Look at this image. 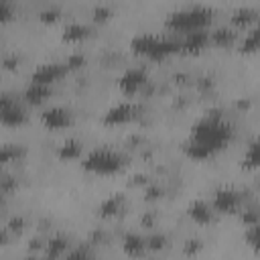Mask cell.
<instances>
[{
    "label": "cell",
    "instance_id": "1",
    "mask_svg": "<svg viewBox=\"0 0 260 260\" xmlns=\"http://www.w3.org/2000/svg\"><path fill=\"white\" fill-rule=\"evenodd\" d=\"M232 122H228L219 110H209L193 124L191 134L183 144V152L193 160H205L219 152L232 140Z\"/></svg>",
    "mask_w": 260,
    "mask_h": 260
},
{
    "label": "cell",
    "instance_id": "2",
    "mask_svg": "<svg viewBox=\"0 0 260 260\" xmlns=\"http://www.w3.org/2000/svg\"><path fill=\"white\" fill-rule=\"evenodd\" d=\"M130 49L136 55H142L150 61H162V59L171 57L173 53H181V39L140 32L130 41Z\"/></svg>",
    "mask_w": 260,
    "mask_h": 260
},
{
    "label": "cell",
    "instance_id": "3",
    "mask_svg": "<svg viewBox=\"0 0 260 260\" xmlns=\"http://www.w3.org/2000/svg\"><path fill=\"white\" fill-rule=\"evenodd\" d=\"M211 20H213V10L211 8H207V6H189V8H183V10L171 12L165 20V26L171 32L187 35V32H193V30L207 28L211 24Z\"/></svg>",
    "mask_w": 260,
    "mask_h": 260
},
{
    "label": "cell",
    "instance_id": "4",
    "mask_svg": "<svg viewBox=\"0 0 260 260\" xmlns=\"http://www.w3.org/2000/svg\"><path fill=\"white\" fill-rule=\"evenodd\" d=\"M83 171L100 175V177H108V175H116L126 167V158L122 152L114 150V148H93L91 152H87V156L81 160Z\"/></svg>",
    "mask_w": 260,
    "mask_h": 260
},
{
    "label": "cell",
    "instance_id": "5",
    "mask_svg": "<svg viewBox=\"0 0 260 260\" xmlns=\"http://www.w3.org/2000/svg\"><path fill=\"white\" fill-rule=\"evenodd\" d=\"M244 193L236 187H221L213 193L211 205L217 213H238L244 203Z\"/></svg>",
    "mask_w": 260,
    "mask_h": 260
},
{
    "label": "cell",
    "instance_id": "6",
    "mask_svg": "<svg viewBox=\"0 0 260 260\" xmlns=\"http://www.w3.org/2000/svg\"><path fill=\"white\" fill-rule=\"evenodd\" d=\"M146 81H148V77H146V71L142 67H130L118 77V87L122 93L134 95L146 85Z\"/></svg>",
    "mask_w": 260,
    "mask_h": 260
},
{
    "label": "cell",
    "instance_id": "7",
    "mask_svg": "<svg viewBox=\"0 0 260 260\" xmlns=\"http://www.w3.org/2000/svg\"><path fill=\"white\" fill-rule=\"evenodd\" d=\"M138 106H134V104H130V102H122V104H116L114 108H110L106 114H104V118H102V122L106 124V126H120V124H128V122H132L136 116H138Z\"/></svg>",
    "mask_w": 260,
    "mask_h": 260
},
{
    "label": "cell",
    "instance_id": "8",
    "mask_svg": "<svg viewBox=\"0 0 260 260\" xmlns=\"http://www.w3.org/2000/svg\"><path fill=\"white\" fill-rule=\"evenodd\" d=\"M2 124L4 126H20L26 122V110L8 93L2 95Z\"/></svg>",
    "mask_w": 260,
    "mask_h": 260
},
{
    "label": "cell",
    "instance_id": "9",
    "mask_svg": "<svg viewBox=\"0 0 260 260\" xmlns=\"http://www.w3.org/2000/svg\"><path fill=\"white\" fill-rule=\"evenodd\" d=\"M41 122H43V126L49 128V130H61V128L71 126V122H73V114H71L67 108L53 106V108L43 110V114H41Z\"/></svg>",
    "mask_w": 260,
    "mask_h": 260
},
{
    "label": "cell",
    "instance_id": "10",
    "mask_svg": "<svg viewBox=\"0 0 260 260\" xmlns=\"http://www.w3.org/2000/svg\"><path fill=\"white\" fill-rule=\"evenodd\" d=\"M67 71H69V69H67L65 63H43V65H39V67L30 73V81L51 85V83L59 81Z\"/></svg>",
    "mask_w": 260,
    "mask_h": 260
},
{
    "label": "cell",
    "instance_id": "11",
    "mask_svg": "<svg viewBox=\"0 0 260 260\" xmlns=\"http://www.w3.org/2000/svg\"><path fill=\"white\" fill-rule=\"evenodd\" d=\"M209 43H211V39H209L207 28L187 32V35H183V39H181V53H185V55L201 53Z\"/></svg>",
    "mask_w": 260,
    "mask_h": 260
},
{
    "label": "cell",
    "instance_id": "12",
    "mask_svg": "<svg viewBox=\"0 0 260 260\" xmlns=\"http://www.w3.org/2000/svg\"><path fill=\"white\" fill-rule=\"evenodd\" d=\"M213 205L205 199H193L189 205H187V215L191 221H195L197 225H209L213 221Z\"/></svg>",
    "mask_w": 260,
    "mask_h": 260
},
{
    "label": "cell",
    "instance_id": "13",
    "mask_svg": "<svg viewBox=\"0 0 260 260\" xmlns=\"http://www.w3.org/2000/svg\"><path fill=\"white\" fill-rule=\"evenodd\" d=\"M124 209H126V197H124V193H112V195H108V197L100 203L98 215H100L102 219H114V217L122 215Z\"/></svg>",
    "mask_w": 260,
    "mask_h": 260
},
{
    "label": "cell",
    "instance_id": "14",
    "mask_svg": "<svg viewBox=\"0 0 260 260\" xmlns=\"http://www.w3.org/2000/svg\"><path fill=\"white\" fill-rule=\"evenodd\" d=\"M122 250H124L126 256H134V258L144 256L146 250H148L146 238L140 236V234H136V232H130V234H126L124 240H122Z\"/></svg>",
    "mask_w": 260,
    "mask_h": 260
},
{
    "label": "cell",
    "instance_id": "15",
    "mask_svg": "<svg viewBox=\"0 0 260 260\" xmlns=\"http://www.w3.org/2000/svg\"><path fill=\"white\" fill-rule=\"evenodd\" d=\"M49 95H51V85H45V83L30 81V83L26 85V89H24V102H26V104H32V106L43 104Z\"/></svg>",
    "mask_w": 260,
    "mask_h": 260
},
{
    "label": "cell",
    "instance_id": "16",
    "mask_svg": "<svg viewBox=\"0 0 260 260\" xmlns=\"http://www.w3.org/2000/svg\"><path fill=\"white\" fill-rule=\"evenodd\" d=\"M69 252V240L65 236H53L45 242V248H43V254L47 258H61V256H67Z\"/></svg>",
    "mask_w": 260,
    "mask_h": 260
},
{
    "label": "cell",
    "instance_id": "17",
    "mask_svg": "<svg viewBox=\"0 0 260 260\" xmlns=\"http://www.w3.org/2000/svg\"><path fill=\"white\" fill-rule=\"evenodd\" d=\"M254 22H258V10L250 8V6H242L238 10L232 12V24L238 28H248Z\"/></svg>",
    "mask_w": 260,
    "mask_h": 260
},
{
    "label": "cell",
    "instance_id": "18",
    "mask_svg": "<svg viewBox=\"0 0 260 260\" xmlns=\"http://www.w3.org/2000/svg\"><path fill=\"white\" fill-rule=\"evenodd\" d=\"M89 26L87 24H81V22H71L65 26L63 30V41L67 43H79V41H85L89 37Z\"/></svg>",
    "mask_w": 260,
    "mask_h": 260
},
{
    "label": "cell",
    "instance_id": "19",
    "mask_svg": "<svg viewBox=\"0 0 260 260\" xmlns=\"http://www.w3.org/2000/svg\"><path fill=\"white\" fill-rule=\"evenodd\" d=\"M81 152H83V144L77 138H69V140L61 142V146L57 150L59 158H63V160H75L81 156Z\"/></svg>",
    "mask_w": 260,
    "mask_h": 260
},
{
    "label": "cell",
    "instance_id": "20",
    "mask_svg": "<svg viewBox=\"0 0 260 260\" xmlns=\"http://www.w3.org/2000/svg\"><path fill=\"white\" fill-rule=\"evenodd\" d=\"M209 39L215 47H230L236 41V30L232 26H217L209 32Z\"/></svg>",
    "mask_w": 260,
    "mask_h": 260
},
{
    "label": "cell",
    "instance_id": "21",
    "mask_svg": "<svg viewBox=\"0 0 260 260\" xmlns=\"http://www.w3.org/2000/svg\"><path fill=\"white\" fill-rule=\"evenodd\" d=\"M242 167L244 169H260V136L250 142L242 156Z\"/></svg>",
    "mask_w": 260,
    "mask_h": 260
},
{
    "label": "cell",
    "instance_id": "22",
    "mask_svg": "<svg viewBox=\"0 0 260 260\" xmlns=\"http://www.w3.org/2000/svg\"><path fill=\"white\" fill-rule=\"evenodd\" d=\"M258 51H260V26H254L240 41V53H258Z\"/></svg>",
    "mask_w": 260,
    "mask_h": 260
},
{
    "label": "cell",
    "instance_id": "23",
    "mask_svg": "<svg viewBox=\"0 0 260 260\" xmlns=\"http://www.w3.org/2000/svg\"><path fill=\"white\" fill-rule=\"evenodd\" d=\"M244 238H246V244L252 248V252L260 256V221H256L252 225H246Z\"/></svg>",
    "mask_w": 260,
    "mask_h": 260
},
{
    "label": "cell",
    "instance_id": "24",
    "mask_svg": "<svg viewBox=\"0 0 260 260\" xmlns=\"http://www.w3.org/2000/svg\"><path fill=\"white\" fill-rule=\"evenodd\" d=\"M22 156H24V148H22L20 144H4V146L0 148V160H2L4 165L12 162V160H18V158H22Z\"/></svg>",
    "mask_w": 260,
    "mask_h": 260
},
{
    "label": "cell",
    "instance_id": "25",
    "mask_svg": "<svg viewBox=\"0 0 260 260\" xmlns=\"http://www.w3.org/2000/svg\"><path fill=\"white\" fill-rule=\"evenodd\" d=\"M146 246L150 252H162L167 248V236L165 234H150V236H146Z\"/></svg>",
    "mask_w": 260,
    "mask_h": 260
},
{
    "label": "cell",
    "instance_id": "26",
    "mask_svg": "<svg viewBox=\"0 0 260 260\" xmlns=\"http://www.w3.org/2000/svg\"><path fill=\"white\" fill-rule=\"evenodd\" d=\"M238 213H240V221L244 225H252V223L260 221V209H256V207H242Z\"/></svg>",
    "mask_w": 260,
    "mask_h": 260
},
{
    "label": "cell",
    "instance_id": "27",
    "mask_svg": "<svg viewBox=\"0 0 260 260\" xmlns=\"http://www.w3.org/2000/svg\"><path fill=\"white\" fill-rule=\"evenodd\" d=\"M89 256H93L91 242L81 244V246H77V248H73V250H69V252H67V258H89Z\"/></svg>",
    "mask_w": 260,
    "mask_h": 260
},
{
    "label": "cell",
    "instance_id": "28",
    "mask_svg": "<svg viewBox=\"0 0 260 260\" xmlns=\"http://www.w3.org/2000/svg\"><path fill=\"white\" fill-rule=\"evenodd\" d=\"M65 65H67L69 71H71V69H81V67L85 65V55L73 53V55H69V57L65 59Z\"/></svg>",
    "mask_w": 260,
    "mask_h": 260
},
{
    "label": "cell",
    "instance_id": "29",
    "mask_svg": "<svg viewBox=\"0 0 260 260\" xmlns=\"http://www.w3.org/2000/svg\"><path fill=\"white\" fill-rule=\"evenodd\" d=\"M201 248H203V244H201V240H197V238H191V240H187V242L183 244V252H185L187 256H195V254H199Z\"/></svg>",
    "mask_w": 260,
    "mask_h": 260
},
{
    "label": "cell",
    "instance_id": "30",
    "mask_svg": "<svg viewBox=\"0 0 260 260\" xmlns=\"http://www.w3.org/2000/svg\"><path fill=\"white\" fill-rule=\"evenodd\" d=\"M39 18L43 20V22H57L59 18H61V12L57 10V8H45V10H41V14H39Z\"/></svg>",
    "mask_w": 260,
    "mask_h": 260
},
{
    "label": "cell",
    "instance_id": "31",
    "mask_svg": "<svg viewBox=\"0 0 260 260\" xmlns=\"http://www.w3.org/2000/svg\"><path fill=\"white\" fill-rule=\"evenodd\" d=\"M6 230L10 232V234H20L22 230H24V219L20 217V215H14V217H10V221L6 223Z\"/></svg>",
    "mask_w": 260,
    "mask_h": 260
},
{
    "label": "cell",
    "instance_id": "32",
    "mask_svg": "<svg viewBox=\"0 0 260 260\" xmlns=\"http://www.w3.org/2000/svg\"><path fill=\"white\" fill-rule=\"evenodd\" d=\"M110 16H112V10H110L108 6H98V8H93V20H95V22H106Z\"/></svg>",
    "mask_w": 260,
    "mask_h": 260
},
{
    "label": "cell",
    "instance_id": "33",
    "mask_svg": "<svg viewBox=\"0 0 260 260\" xmlns=\"http://www.w3.org/2000/svg\"><path fill=\"white\" fill-rule=\"evenodd\" d=\"M12 14H14L12 4H10V2H0V20H2L4 24H6V22H10Z\"/></svg>",
    "mask_w": 260,
    "mask_h": 260
},
{
    "label": "cell",
    "instance_id": "34",
    "mask_svg": "<svg viewBox=\"0 0 260 260\" xmlns=\"http://www.w3.org/2000/svg\"><path fill=\"white\" fill-rule=\"evenodd\" d=\"M0 187H2V193L6 195V193H10V191H14V189L18 187V183H16L14 177H8V175H6V177L2 179V183H0Z\"/></svg>",
    "mask_w": 260,
    "mask_h": 260
},
{
    "label": "cell",
    "instance_id": "35",
    "mask_svg": "<svg viewBox=\"0 0 260 260\" xmlns=\"http://www.w3.org/2000/svg\"><path fill=\"white\" fill-rule=\"evenodd\" d=\"M160 195H162V189L156 187V185H148L146 191H144V197H146V199H156V197H160Z\"/></svg>",
    "mask_w": 260,
    "mask_h": 260
},
{
    "label": "cell",
    "instance_id": "36",
    "mask_svg": "<svg viewBox=\"0 0 260 260\" xmlns=\"http://www.w3.org/2000/svg\"><path fill=\"white\" fill-rule=\"evenodd\" d=\"M16 67H18V57L16 55H10V57L4 59V69L6 71H14Z\"/></svg>",
    "mask_w": 260,
    "mask_h": 260
},
{
    "label": "cell",
    "instance_id": "37",
    "mask_svg": "<svg viewBox=\"0 0 260 260\" xmlns=\"http://www.w3.org/2000/svg\"><path fill=\"white\" fill-rule=\"evenodd\" d=\"M152 223H154V217H152L150 213L142 215V225H146V228H152Z\"/></svg>",
    "mask_w": 260,
    "mask_h": 260
}]
</instances>
